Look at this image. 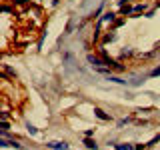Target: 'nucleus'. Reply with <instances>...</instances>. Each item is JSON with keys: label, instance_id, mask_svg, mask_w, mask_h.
I'll return each instance as SVG.
<instances>
[{"label": "nucleus", "instance_id": "nucleus-1", "mask_svg": "<svg viewBox=\"0 0 160 150\" xmlns=\"http://www.w3.org/2000/svg\"><path fill=\"white\" fill-rule=\"evenodd\" d=\"M98 50H100V56H102L104 62H106V66H110L112 70H116V72H124V70H126V66H124V64H120L118 60H114V58L106 52V48H104V46H100Z\"/></svg>", "mask_w": 160, "mask_h": 150}, {"label": "nucleus", "instance_id": "nucleus-2", "mask_svg": "<svg viewBox=\"0 0 160 150\" xmlns=\"http://www.w3.org/2000/svg\"><path fill=\"white\" fill-rule=\"evenodd\" d=\"M46 146L50 150H70L68 142H60V140H50V142H46Z\"/></svg>", "mask_w": 160, "mask_h": 150}, {"label": "nucleus", "instance_id": "nucleus-3", "mask_svg": "<svg viewBox=\"0 0 160 150\" xmlns=\"http://www.w3.org/2000/svg\"><path fill=\"white\" fill-rule=\"evenodd\" d=\"M86 60L90 64H92L94 68H100V66H106V62H104V58L102 56H96V54H88L86 56Z\"/></svg>", "mask_w": 160, "mask_h": 150}, {"label": "nucleus", "instance_id": "nucleus-4", "mask_svg": "<svg viewBox=\"0 0 160 150\" xmlns=\"http://www.w3.org/2000/svg\"><path fill=\"white\" fill-rule=\"evenodd\" d=\"M98 22L102 24V26H104V24H114V22H116V12H104L102 18H100Z\"/></svg>", "mask_w": 160, "mask_h": 150}, {"label": "nucleus", "instance_id": "nucleus-5", "mask_svg": "<svg viewBox=\"0 0 160 150\" xmlns=\"http://www.w3.org/2000/svg\"><path fill=\"white\" fill-rule=\"evenodd\" d=\"M94 116L100 118V120H104V122H110V120H112V116H110L108 112H104L102 108H94Z\"/></svg>", "mask_w": 160, "mask_h": 150}, {"label": "nucleus", "instance_id": "nucleus-6", "mask_svg": "<svg viewBox=\"0 0 160 150\" xmlns=\"http://www.w3.org/2000/svg\"><path fill=\"white\" fill-rule=\"evenodd\" d=\"M114 150H134V144H130V142H114Z\"/></svg>", "mask_w": 160, "mask_h": 150}, {"label": "nucleus", "instance_id": "nucleus-7", "mask_svg": "<svg viewBox=\"0 0 160 150\" xmlns=\"http://www.w3.org/2000/svg\"><path fill=\"white\" fill-rule=\"evenodd\" d=\"M84 146H86V150H98V144H96V140L94 138H84Z\"/></svg>", "mask_w": 160, "mask_h": 150}, {"label": "nucleus", "instance_id": "nucleus-8", "mask_svg": "<svg viewBox=\"0 0 160 150\" xmlns=\"http://www.w3.org/2000/svg\"><path fill=\"white\" fill-rule=\"evenodd\" d=\"M114 40H116V34H114L112 30H110V32H106V34H104V38H102V46H104L106 42H114Z\"/></svg>", "mask_w": 160, "mask_h": 150}, {"label": "nucleus", "instance_id": "nucleus-9", "mask_svg": "<svg viewBox=\"0 0 160 150\" xmlns=\"http://www.w3.org/2000/svg\"><path fill=\"white\" fill-rule=\"evenodd\" d=\"M120 14H122V16H130V14H134V8L132 6H122L120 8Z\"/></svg>", "mask_w": 160, "mask_h": 150}, {"label": "nucleus", "instance_id": "nucleus-10", "mask_svg": "<svg viewBox=\"0 0 160 150\" xmlns=\"http://www.w3.org/2000/svg\"><path fill=\"white\" fill-rule=\"evenodd\" d=\"M134 8V14H140V12H144V10H146V4H136V6H132Z\"/></svg>", "mask_w": 160, "mask_h": 150}, {"label": "nucleus", "instance_id": "nucleus-11", "mask_svg": "<svg viewBox=\"0 0 160 150\" xmlns=\"http://www.w3.org/2000/svg\"><path fill=\"white\" fill-rule=\"evenodd\" d=\"M26 128H28V134H32V136H36V134L40 132V130H38L36 126H32V124H30V122L26 124Z\"/></svg>", "mask_w": 160, "mask_h": 150}, {"label": "nucleus", "instance_id": "nucleus-12", "mask_svg": "<svg viewBox=\"0 0 160 150\" xmlns=\"http://www.w3.org/2000/svg\"><path fill=\"white\" fill-rule=\"evenodd\" d=\"M108 80H110V82H116V84H126V80H122L118 76H110V74H108Z\"/></svg>", "mask_w": 160, "mask_h": 150}, {"label": "nucleus", "instance_id": "nucleus-13", "mask_svg": "<svg viewBox=\"0 0 160 150\" xmlns=\"http://www.w3.org/2000/svg\"><path fill=\"white\" fill-rule=\"evenodd\" d=\"M130 56H132V50H130V48H126V50L120 52V58H130Z\"/></svg>", "mask_w": 160, "mask_h": 150}, {"label": "nucleus", "instance_id": "nucleus-14", "mask_svg": "<svg viewBox=\"0 0 160 150\" xmlns=\"http://www.w3.org/2000/svg\"><path fill=\"white\" fill-rule=\"evenodd\" d=\"M158 142H160V134H156V136H154L152 140H150V142H148V146H156Z\"/></svg>", "mask_w": 160, "mask_h": 150}, {"label": "nucleus", "instance_id": "nucleus-15", "mask_svg": "<svg viewBox=\"0 0 160 150\" xmlns=\"http://www.w3.org/2000/svg\"><path fill=\"white\" fill-rule=\"evenodd\" d=\"M30 0H12V4L14 6H24V4H28Z\"/></svg>", "mask_w": 160, "mask_h": 150}, {"label": "nucleus", "instance_id": "nucleus-16", "mask_svg": "<svg viewBox=\"0 0 160 150\" xmlns=\"http://www.w3.org/2000/svg\"><path fill=\"white\" fill-rule=\"evenodd\" d=\"M128 122H130V118H122V120H118V124H116V126H118V128H122V126H126Z\"/></svg>", "mask_w": 160, "mask_h": 150}, {"label": "nucleus", "instance_id": "nucleus-17", "mask_svg": "<svg viewBox=\"0 0 160 150\" xmlns=\"http://www.w3.org/2000/svg\"><path fill=\"white\" fill-rule=\"evenodd\" d=\"M94 136V128H88V130H84V138H92Z\"/></svg>", "mask_w": 160, "mask_h": 150}, {"label": "nucleus", "instance_id": "nucleus-18", "mask_svg": "<svg viewBox=\"0 0 160 150\" xmlns=\"http://www.w3.org/2000/svg\"><path fill=\"white\" fill-rule=\"evenodd\" d=\"M150 76H152V78H156V76H160V66H156V68H154L152 72H150Z\"/></svg>", "mask_w": 160, "mask_h": 150}, {"label": "nucleus", "instance_id": "nucleus-19", "mask_svg": "<svg viewBox=\"0 0 160 150\" xmlns=\"http://www.w3.org/2000/svg\"><path fill=\"white\" fill-rule=\"evenodd\" d=\"M148 148V144H134V150H144Z\"/></svg>", "mask_w": 160, "mask_h": 150}, {"label": "nucleus", "instance_id": "nucleus-20", "mask_svg": "<svg viewBox=\"0 0 160 150\" xmlns=\"http://www.w3.org/2000/svg\"><path fill=\"white\" fill-rule=\"evenodd\" d=\"M122 24H124V18H120V20H116V22L112 24V26H114V28H118V26H122Z\"/></svg>", "mask_w": 160, "mask_h": 150}, {"label": "nucleus", "instance_id": "nucleus-21", "mask_svg": "<svg viewBox=\"0 0 160 150\" xmlns=\"http://www.w3.org/2000/svg\"><path fill=\"white\" fill-rule=\"evenodd\" d=\"M2 12H4V14H8V12H12V8H10L8 4H4V6H2Z\"/></svg>", "mask_w": 160, "mask_h": 150}, {"label": "nucleus", "instance_id": "nucleus-22", "mask_svg": "<svg viewBox=\"0 0 160 150\" xmlns=\"http://www.w3.org/2000/svg\"><path fill=\"white\" fill-rule=\"evenodd\" d=\"M10 128V124H8V120H2V130H8Z\"/></svg>", "mask_w": 160, "mask_h": 150}, {"label": "nucleus", "instance_id": "nucleus-23", "mask_svg": "<svg viewBox=\"0 0 160 150\" xmlns=\"http://www.w3.org/2000/svg\"><path fill=\"white\" fill-rule=\"evenodd\" d=\"M128 2H130V0H118V6H120V8H122V6H126V4H128Z\"/></svg>", "mask_w": 160, "mask_h": 150}, {"label": "nucleus", "instance_id": "nucleus-24", "mask_svg": "<svg viewBox=\"0 0 160 150\" xmlns=\"http://www.w3.org/2000/svg\"><path fill=\"white\" fill-rule=\"evenodd\" d=\"M60 4V0H52V6H58Z\"/></svg>", "mask_w": 160, "mask_h": 150}]
</instances>
